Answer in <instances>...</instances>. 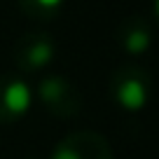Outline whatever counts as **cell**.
Instances as JSON below:
<instances>
[{
	"instance_id": "5",
	"label": "cell",
	"mask_w": 159,
	"mask_h": 159,
	"mask_svg": "<svg viewBox=\"0 0 159 159\" xmlns=\"http://www.w3.org/2000/svg\"><path fill=\"white\" fill-rule=\"evenodd\" d=\"M33 94L24 77L0 75V124H14L30 110Z\"/></svg>"
},
{
	"instance_id": "4",
	"label": "cell",
	"mask_w": 159,
	"mask_h": 159,
	"mask_svg": "<svg viewBox=\"0 0 159 159\" xmlns=\"http://www.w3.org/2000/svg\"><path fill=\"white\" fill-rule=\"evenodd\" d=\"M49 159H115L108 138L98 131H73L59 140Z\"/></svg>"
},
{
	"instance_id": "2",
	"label": "cell",
	"mask_w": 159,
	"mask_h": 159,
	"mask_svg": "<svg viewBox=\"0 0 159 159\" xmlns=\"http://www.w3.org/2000/svg\"><path fill=\"white\" fill-rule=\"evenodd\" d=\"M38 98L59 119H70L82 110V96H80L77 87L63 75H47L40 80Z\"/></svg>"
},
{
	"instance_id": "6",
	"label": "cell",
	"mask_w": 159,
	"mask_h": 159,
	"mask_svg": "<svg viewBox=\"0 0 159 159\" xmlns=\"http://www.w3.org/2000/svg\"><path fill=\"white\" fill-rule=\"evenodd\" d=\"M117 42L131 56L145 54L152 42V24L145 16H131V19L122 21L117 28Z\"/></svg>"
},
{
	"instance_id": "1",
	"label": "cell",
	"mask_w": 159,
	"mask_h": 159,
	"mask_svg": "<svg viewBox=\"0 0 159 159\" xmlns=\"http://www.w3.org/2000/svg\"><path fill=\"white\" fill-rule=\"evenodd\" d=\"M152 82L150 73L138 63L119 66L110 77V98L126 112H138L148 105Z\"/></svg>"
},
{
	"instance_id": "7",
	"label": "cell",
	"mask_w": 159,
	"mask_h": 159,
	"mask_svg": "<svg viewBox=\"0 0 159 159\" xmlns=\"http://www.w3.org/2000/svg\"><path fill=\"white\" fill-rule=\"evenodd\" d=\"M66 0H19V10L35 21H47L63 7Z\"/></svg>"
},
{
	"instance_id": "3",
	"label": "cell",
	"mask_w": 159,
	"mask_h": 159,
	"mask_svg": "<svg viewBox=\"0 0 159 159\" xmlns=\"http://www.w3.org/2000/svg\"><path fill=\"white\" fill-rule=\"evenodd\" d=\"M56 54V45L47 30H30L12 47V61L21 73H38L47 68Z\"/></svg>"
},
{
	"instance_id": "8",
	"label": "cell",
	"mask_w": 159,
	"mask_h": 159,
	"mask_svg": "<svg viewBox=\"0 0 159 159\" xmlns=\"http://www.w3.org/2000/svg\"><path fill=\"white\" fill-rule=\"evenodd\" d=\"M30 159H38V157H30Z\"/></svg>"
}]
</instances>
